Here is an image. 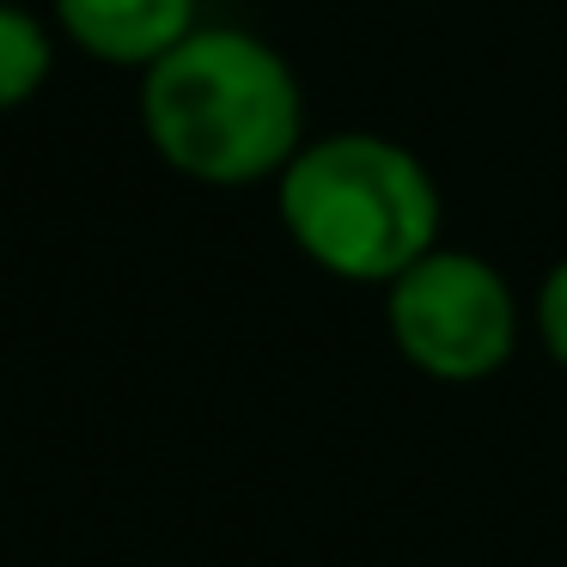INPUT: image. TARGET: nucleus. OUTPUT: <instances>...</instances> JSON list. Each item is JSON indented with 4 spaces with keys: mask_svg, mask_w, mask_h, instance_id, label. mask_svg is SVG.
Wrapping results in <instances>:
<instances>
[{
    "mask_svg": "<svg viewBox=\"0 0 567 567\" xmlns=\"http://www.w3.org/2000/svg\"><path fill=\"white\" fill-rule=\"evenodd\" d=\"M141 135L196 184H257L306 147V99L281 50L233 25H196L141 68Z\"/></svg>",
    "mask_w": 567,
    "mask_h": 567,
    "instance_id": "nucleus-1",
    "label": "nucleus"
},
{
    "mask_svg": "<svg viewBox=\"0 0 567 567\" xmlns=\"http://www.w3.org/2000/svg\"><path fill=\"white\" fill-rule=\"evenodd\" d=\"M281 226L318 269L391 287L440 245V189L427 165L384 135H323L287 159Z\"/></svg>",
    "mask_w": 567,
    "mask_h": 567,
    "instance_id": "nucleus-2",
    "label": "nucleus"
},
{
    "mask_svg": "<svg viewBox=\"0 0 567 567\" xmlns=\"http://www.w3.org/2000/svg\"><path fill=\"white\" fill-rule=\"evenodd\" d=\"M384 323H391V342L403 348V360H415L427 379L445 384L488 379L494 367H506L518 336L506 275L470 250L440 245L391 281Z\"/></svg>",
    "mask_w": 567,
    "mask_h": 567,
    "instance_id": "nucleus-3",
    "label": "nucleus"
},
{
    "mask_svg": "<svg viewBox=\"0 0 567 567\" xmlns=\"http://www.w3.org/2000/svg\"><path fill=\"white\" fill-rule=\"evenodd\" d=\"M55 31L104 68H153L196 31V0H50Z\"/></svg>",
    "mask_w": 567,
    "mask_h": 567,
    "instance_id": "nucleus-4",
    "label": "nucleus"
},
{
    "mask_svg": "<svg viewBox=\"0 0 567 567\" xmlns=\"http://www.w3.org/2000/svg\"><path fill=\"white\" fill-rule=\"evenodd\" d=\"M55 74V31L31 7L0 0V116L25 111Z\"/></svg>",
    "mask_w": 567,
    "mask_h": 567,
    "instance_id": "nucleus-5",
    "label": "nucleus"
},
{
    "mask_svg": "<svg viewBox=\"0 0 567 567\" xmlns=\"http://www.w3.org/2000/svg\"><path fill=\"white\" fill-rule=\"evenodd\" d=\"M537 330L549 342V354L567 367V257L543 275V293H537Z\"/></svg>",
    "mask_w": 567,
    "mask_h": 567,
    "instance_id": "nucleus-6",
    "label": "nucleus"
}]
</instances>
